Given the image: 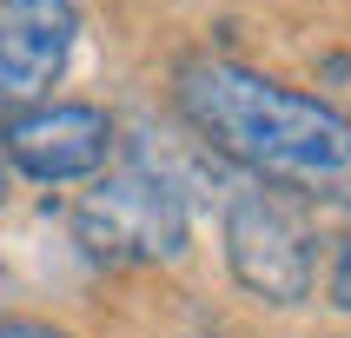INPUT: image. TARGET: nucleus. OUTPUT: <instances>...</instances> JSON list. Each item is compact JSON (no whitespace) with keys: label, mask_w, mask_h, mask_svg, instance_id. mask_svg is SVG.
<instances>
[{"label":"nucleus","mask_w":351,"mask_h":338,"mask_svg":"<svg viewBox=\"0 0 351 338\" xmlns=\"http://www.w3.org/2000/svg\"><path fill=\"white\" fill-rule=\"evenodd\" d=\"M173 106L199 139L239 159L258 186L351 213V113L226 53L173 67Z\"/></svg>","instance_id":"f257e3e1"},{"label":"nucleus","mask_w":351,"mask_h":338,"mask_svg":"<svg viewBox=\"0 0 351 338\" xmlns=\"http://www.w3.org/2000/svg\"><path fill=\"white\" fill-rule=\"evenodd\" d=\"M226 265L252 298L265 305H298L318 285V258H312V232L285 213V199L265 186H245L226 206Z\"/></svg>","instance_id":"7ed1b4c3"},{"label":"nucleus","mask_w":351,"mask_h":338,"mask_svg":"<svg viewBox=\"0 0 351 338\" xmlns=\"http://www.w3.org/2000/svg\"><path fill=\"white\" fill-rule=\"evenodd\" d=\"M0 338H73V332H60V325H47V318H20V312H0Z\"/></svg>","instance_id":"423d86ee"},{"label":"nucleus","mask_w":351,"mask_h":338,"mask_svg":"<svg viewBox=\"0 0 351 338\" xmlns=\"http://www.w3.org/2000/svg\"><path fill=\"white\" fill-rule=\"evenodd\" d=\"M332 305H345V312H351V245L338 252V265H332Z\"/></svg>","instance_id":"0eeeda50"},{"label":"nucleus","mask_w":351,"mask_h":338,"mask_svg":"<svg viewBox=\"0 0 351 338\" xmlns=\"http://www.w3.org/2000/svg\"><path fill=\"white\" fill-rule=\"evenodd\" d=\"M80 40L73 0H0V113L53 99Z\"/></svg>","instance_id":"39448f33"},{"label":"nucleus","mask_w":351,"mask_h":338,"mask_svg":"<svg viewBox=\"0 0 351 338\" xmlns=\"http://www.w3.org/2000/svg\"><path fill=\"white\" fill-rule=\"evenodd\" d=\"M7 285H14V278H7V265H0V298H7Z\"/></svg>","instance_id":"1a4fd4ad"},{"label":"nucleus","mask_w":351,"mask_h":338,"mask_svg":"<svg viewBox=\"0 0 351 338\" xmlns=\"http://www.w3.org/2000/svg\"><path fill=\"white\" fill-rule=\"evenodd\" d=\"M0 159L40 186L99 179L113 166V113L93 99H40L0 113Z\"/></svg>","instance_id":"20e7f679"},{"label":"nucleus","mask_w":351,"mask_h":338,"mask_svg":"<svg viewBox=\"0 0 351 338\" xmlns=\"http://www.w3.org/2000/svg\"><path fill=\"white\" fill-rule=\"evenodd\" d=\"M0 206H7V159H0Z\"/></svg>","instance_id":"6e6552de"},{"label":"nucleus","mask_w":351,"mask_h":338,"mask_svg":"<svg viewBox=\"0 0 351 338\" xmlns=\"http://www.w3.org/2000/svg\"><path fill=\"white\" fill-rule=\"evenodd\" d=\"M73 239L99 265H159L186 252V199L159 166L126 159L73 199Z\"/></svg>","instance_id":"f03ea898"}]
</instances>
